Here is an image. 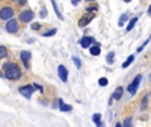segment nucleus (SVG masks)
<instances>
[{
	"mask_svg": "<svg viewBox=\"0 0 151 127\" xmlns=\"http://www.w3.org/2000/svg\"><path fill=\"white\" fill-rule=\"evenodd\" d=\"M3 70L7 78L9 79H19L21 77V70L15 62H7L3 65Z\"/></svg>",
	"mask_w": 151,
	"mask_h": 127,
	"instance_id": "nucleus-1",
	"label": "nucleus"
},
{
	"mask_svg": "<svg viewBox=\"0 0 151 127\" xmlns=\"http://www.w3.org/2000/svg\"><path fill=\"white\" fill-rule=\"evenodd\" d=\"M34 89H36V86L34 85H26V86H23L19 89V91H20V94H23L25 98H31V95L33 94Z\"/></svg>",
	"mask_w": 151,
	"mask_h": 127,
	"instance_id": "nucleus-2",
	"label": "nucleus"
},
{
	"mask_svg": "<svg viewBox=\"0 0 151 127\" xmlns=\"http://www.w3.org/2000/svg\"><path fill=\"white\" fill-rule=\"evenodd\" d=\"M140 79H142V76H137L134 78V81L131 82V83L127 86V90H129V93L130 94H135V91H137V89H138V86H139V82H140Z\"/></svg>",
	"mask_w": 151,
	"mask_h": 127,
	"instance_id": "nucleus-3",
	"label": "nucleus"
},
{
	"mask_svg": "<svg viewBox=\"0 0 151 127\" xmlns=\"http://www.w3.org/2000/svg\"><path fill=\"white\" fill-rule=\"evenodd\" d=\"M13 9L11 7H4L1 11H0V19L1 20H8V19H11L13 16Z\"/></svg>",
	"mask_w": 151,
	"mask_h": 127,
	"instance_id": "nucleus-4",
	"label": "nucleus"
},
{
	"mask_svg": "<svg viewBox=\"0 0 151 127\" xmlns=\"http://www.w3.org/2000/svg\"><path fill=\"white\" fill-rule=\"evenodd\" d=\"M5 29H7V32H9V33H15V32H17V29H19L17 21L13 20V19H9V21H8L7 25H5Z\"/></svg>",
	"mask_w": 151,
	"mask_h": 127,
	"instance_id": "nucleus-5",
	"label": "nucleus"
},
{
	"mask_svg": "<svg viewBox=\"0 0 151 127\" xmlns=\"http://www.w3.org/2000/svg\"><path fill=\"white\" fill-rule=\"evenodd\" d=\"M33 16H34V13L32 12L31 9H25L20 13V20L23 21V23H28V21H31L32 19H33Z\"/></svg>",
	"mask_w": 151,
	"mask_h": 127,
	"instance_id": "nucleus-6",
	"label": "nucleus"
},
{
	"mask_svg": "<svg viewBox=\"0 0 151 127\" xmlns=\"http://www.w3.org/2000/svg\"><path fill=\"white\" fill-rule=\"evenodd\" d=\"M58 76H60V79H61L62 82H66V81H68V69H66L64 65H60V66H58Z\"/></svg>",
	"mask_w": 151,
	"mask_h": 127,
	"instance_id": "nucleus-7",
	"label": "nucleus"
},
{
	"mask_svg": "<svg viewBox=\"0 0 151 127\" xmlns=\"http://www.w3.org/2000/svg\"><path fill=\"white\" fill-rule=\"evenodd\" d=\"M20 57H21V60H23V62H24V66L28 69L29 68V58H31V53L26 52V50H23V52L20 53Z\"/></svg>",
	"mask_w": 151,
	"mask_h": 127,
	"instance_id": "nucleus-8",
	"label": "nucleus"
},
{
	"mask_svg": "<svg viewBox=\"0 0 151 127\" xmlns=\"http://www.w3.org/2000/svg\"><path fill=\"white\" fill-rule=\"evenodd\" d=\"M93 17H94V15H89V16H84V17H81V20H79L78 23V26H81V28H84L85 25H87V24L90 23V20H93Z\"/></svg>",
	"mask_w": 151,
	"mask_h": 127,
	"instance_id": "nucleus-9",
	"label": "nucleus"
},
{
	"mask_svg": "<svg viewBox=\"0 0 151 127\" xmlns=\"http://www.w3.org/2000/svg\"><path fill=\"white\" fill-rule=\"evenodd\" d=\"M94 41V40H93V37H84V39H81V46L82 48H89L90 46V44H92V42Z\"/></svg>",
	"mask_w": 151,
	"mask_h": 127,
	"instance_id": "nucleus-10",
	"label": "nucleus"
},
{
	"mask_svg": "<svg viewBox=\"0 0 151 127\" xmlns=\"http://www.w3.org/2000/svg\"><path fill=\"white\" fill-rule=\"evenodd\" d=\"M122 94H123V89H122V87H117V90L114 91V94H113V98L118 101V99H121Z\"/></svg>",
	"mask_w": 151,
	"mask_h": 127,
	"instance_id": "nucleus-11",
	"label": "nucleus"
},
{
	"mask_svg": "<svg viewBox=\"0 0 151 127\" xmlns=\"http://www.w3.org/2000/svg\"><path fill=\"white\" fill-rule=\"evenodd\" d=\"M58 102H60V110L61 111H70L72 107L69 105H65V103L62 102V99H58Z\"/></svg>",
	"mask_w": 151,
	"mask_h": 127,
	"instance_id": "nucleus-12",
	"label": "nucleus"
},
{
	"mask_svg": "<svg viewBox=\"0 0 151 127\" xmlns=\"http://www.w3.org/2000/svg\"><path fill=\"white\" fill-rule=\"evenodd\" d=\"M127 20H129V15H127V13H123V15H122L121 17H119V23H118V25H119V26L125 25V23H126Z\"/></svg>",
	"mask_w": 151,
	"mask_h": 127,
	"instance_id": "nucleus-13",
	"label": "nucleus"
},
{
	"mask_svg": "<svg viewBox=\"0 0 151 127\" xmlns=\"http://www.w3.org/2000/svg\"><path fill=\"white\" fill-rule=\"evenodd\" d=\"M52 5H53V8H54V12H56V15H57V17L62 20V19H64V16L61 15V13H60V11H58V7H57V4H56V0H52Z\"/></svg>",
	"mask_w": 151,
	"mask_h": 127,
	"instance_id": "nucleus-14",
	"label": "nucleus"
},
{
	"mask_svg": "<svg viewBox=\"0 0 151 127\" xmlns=\"http://www.w3.org/2000/svg\"><path fill=\"white\" fill-rule=\"evenodd\" d=\"M138 21V17H134V19H131L130 20V23H129V25H127V28H126V32H130L132 28H134V25H135V23Z\"/></svg>",
	"mask_w": 151,
	"mask_h": 127,
	"instance_id": "nucleus-15",
	"label": "nucleus"
},
{
	"mask_svg": "<svg viewBox=\"0 0 151 127\" xmlns=\"http://www.w3.org/2000/svg\"><path fill=\"white\" fill-rule=\"evenodd\" d=\"M93 121L95 122V124H97L98 127H102V123H101V115H99V114H94V115H93Z\"/></svg>",
	"mask_w": 151,
	"mask_h": 127,
	"instance_id": "nucleus-16",
	"label": "nucleus"
},
{
	"mask_svg": "<svg viewBox=\"0 0 151 127\" xmlns=\"http://www.w3.org/2000/svg\"><path fill=\"white\" fill-rule=\"evenodd\" d=\"M132 61H134V56H129V58H127V60L122 63V68H127V66H129Z\"/></svg>",
	"mask_w": 151,
	"mask_h": 127,
	"instance_id": "nucleus-17",
	"label": "nucleus"
},
{
	"mask_svg": "<svg viewBox=\"0 0 151 127\" xmlns=\"http://www.w3.org/2000/svg\"><path fill=\"white\" fill-rule=\"evenodd\" d=\"M90 53H92L93 56H98V54H99V53H101L99 46H98V45H97V46H93L92 49H90Z\"/></svg>",
	"mask_w": 151,
	"mask_h": 127,
	"instance_id": "nucleus-18",
	"label": "nucleus"
},
{
	"mask_svg": "<svg viewBox=\"0 0 151 127\" xmlns=\"http://www.w3.org/2000/svg\"><path fill=\"white\" fill-rule=\"evenodd\" d=\"M106 61H107V63H113L114 62V53L110 52L107 54V57H106Z\"/></svg>",
	"mask_w": 151,
	"mask_h": 127,
	"instance_id": "nucleus-19",
	"label": "nucleus"
},
{
	"mask_svg": "<svg viewBox=\"0 0 151 127\" xmlns=\"http://www.w3.org/2000/svg\"><path fill=\"white\" fill-rule=\"evenodd\" d=\"M5 56H7V49H5V46H0V58H4Z\"/></svg>",
	"mask_w": 151,
	"mask_h": 127,
	"instance_id": "nucleus-20",
	"label": "nucleus"
},
{
	"mask_svg": "<svg viewBox=\"0 0 151 127\" xmlns=\"http://www.w3.org/2000/svg\"><path fill=\"white\" fill-rule=\"evenodd\" d=\"M150 40H151V36H148V39L146 40L145 42H143V44H142V46H139V48H138V53H139V52H142V50H143V48H145L146 45H147L148 42H150Z\"/></svg>",
	"mask_w": 151,
	"mask_h": 127,
	"instance_id": "nucleus-21",
	"label": "nucleus"
},
{
	"mask_svg": "<svg viewBox=\"0 0 151 127\" xmlns=\"http://www.w3.org/2000/svg\"><path fill=\"white\" fill-rule=\"evenodd\" d=\"M146 107H147V97H143L142 105H140V110H146Z\"/></svg>",
	"mask_w": 151,
	"mask_h": 127,
	"instance_id": "nucleus-22",
	"label": "nucleus"
},
{
	"mask_svg": "<svg viewBox=\"0 0 151 127\" xmlns=\"http://www.w3.org/2000/svg\"><path fill=\"white\" fill-rule=\"evenodd\" d=\"M98 83H99L101 86H106V85H107V79H106L105 77H102V78H99V81H98Z\"/></svg>",
	"mask_w": 151,
	"mask_h": 127,
	"instance_id": "nucleus-23",
	"label": "nucleus"
},
{
	"mask_svg": "<svg viewBox=\"0 0 151 127\" xmlns=\"http://www.w3.org/2000/svg\"><path fill=\"white\" fill-rule=\"evenodd\" d=\"M123 127H131V118L125 119V122H123Z\"/></svg>",
	"mask_w": 151,
	"mask_h": 127,
	"instance_id": "nucleus-24",
	"label": "nucleus"
},
{
	"mask_svg": "<svg viewBox=\"0 0 151 127\" xmlns=\"http://www.w3.org/2000/svg\"><path fill=\"white\" fill-rule=\"evenodd\" d=\"M73 61H74V63H76V66L77 68H81V61H79V58H77V57H73Z\"/></svg>",
	"mask_w": 151,
	"mask_h": 127,
	"instance_id": "nucleus-25",
	"label": "nucleus"
},
{
	"mask_svg": "<svg viewBox=\"0 0 151 127\" xmlns=\"http://www.w3.org/2000/svg\"><path fill=\"white\" fill-rule=\"evenodd\" d=\"M54 33H56V29H50V31H48L47 33H44V36H45V37H48V36H53Z\"/></svg>",
	"mask_w": 151,
	"mask_h": 127,
	"instance_id": "nucleus-26",
	"label": "nucleus"
},
{
	"mask_svg": "<svg viewBox=\"0 0 151 127\" xmlns=\"http://www.w3.org/2000/svg\"><path fill=\"white\" fill-rule=\"evenodd\" d=\"M40 16H41V17H45V16H47V8H42V11L40 12Z\"/></svg>",
	"mask_w": 151,
	"mask_h": 127,
	"instance_id": "nucleus-27",
	"label": "nucleus"
},
{
	"mask_svg": "<svg viewBox=\"0 0 151 127\" xmlns=\"http://www.w3.org/2000/svg\"><path fill=\"white\" fill-rule=\"evenodd\" d=\"M97 11V7H89L87 8V12H95Z\"/></svg>",
	"mask_w": 151,
	"mask_h": 127,
	"instance_id": "nucleus-28",
	"label": "nucleus"
},
{
	"mask_svg": "<svg viewBox=\"0 0 151 127\" xmlns=\"http://www.w3.org/2000/svg\"><path fill=\"white\" fill-rule=\"evenodd\" d=\"M32 28L33 29H40V24H32Z\"/></svg>",
	"mask_w": 151,
	"mask_h": 127,
	"instance_id": "nucleus-29",
	"label": "nucleus"
},
{
	"mask_svg": "<svg viewBox=\"0 0 151 127\" xmlns=\"http://www.w3.org/2000/svg\"><path fill=\"white\" fill-rule=\"evenodd\" d=\"M81 1V0H72V4H74V5H77L78 3Z\"/></svg>",
	"mask_w": 151,
	"mask_h": 127,
	"instance_id": "nucleus-30",
	"label": "nucleus"
},
{
	"mask_svg": "<svg viewBox=\"0 0 151 127\" xmlns=\"http://www.w3.org/2000/svg\"><path fill=\"white\" fill-rule=\"evenodd\" d=\"M19 4H20V5H24V4H25V0H19Z\"/></svg>",
	"mask_w": 151,
	"mask_h": 127,
	"instance_id": "nucleus-31",
	"label": "nucleus"
},
{
	"mask_svg": "<svg viewBox=\"0 0 151 127\" xmlns=\"http://www.w3.org/2000/svg\"><path fill=\"white\" fill-rule=\"evenodd\" d=\"M148 13L151 15V5H150V8H148Z\"/></svg>",
	"mask_w": 151,
	"mask_h": 127,
	"instance_id": "nucleus-32",
	"label": "nucleus"
},
{
	"mask_svg": "<svg viewBox=\"0 0 151 127\" xmlns=\"http://www.w3.org/2000/svg\"><path fill=\"white\" fill-rule=\"evenodd\" d=\"M115 127H122V126H121V124H119V123H117V124H115Z\"/></svg>",
	"mask_w": 151,
	"mask_h": 127,
	"instance_id": "nucleus-33",
	"label": "nucleus"
},
{
	"mask_svg": "<svg viewBox=\"0 0 151 127\" xmlns=\"http://www.w3.org/2000/svg\"><path fill=\"white\" fill-rule=\"evenodd\" d=\"M123 1H126V3H129V1H131V0H123Z\"/></svg>",
	"mask_w": 151,
	"mask_h": 127,
	"instance_id": "nucleus-34",
	"label": "nucleus"
},
{
	"mask_svg": "<svg viewBox=\"0 0 151 127\" xmlns=\"http://www.w3.org/2000/svg\"><path fill=\"white\" fill-rule=\"evenodd\" d=\"M86 1H94V0H86Z\"/></svg>",
	"mask_w": 151,
	"mask_h": 127,
	"instance_id": "nucleus-35",
	"label": "nucleus"
},
{
	"mask_svg": "<svg viewBox=\"0 0 151 127\" xmlns=\"http://www.w3.org/2000/svg\"><path fill=\"white\" fill-rule=\"evenodd\" d=\"M150 81H151V76H150Z\"/></svg>",
	"mask_w": 151,
	"mask_h": 127,
	"instance_id": "nucleus-36",
	"label": "nucleus"
}]
</instances>
